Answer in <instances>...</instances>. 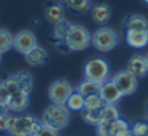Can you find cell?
<instances>
[{
	"label": "cell",
	"mask_w": 148,
	"mask_h": 136,
	"mask_svg": "<svg viewBox=\"0 0 148 136\" xmlns=\"http://www.w3.org/2000/svg\"><path fill=\"white\" fill-rule=\"evenodd\" d=\"M42 127V123L28 113L9 114L8 130L9 136H35Z\"/></svg>",
	"instance_id": "6da1fadb"
},
{
	"label": "cell",
	"mask_w": 148,
	"mask_h": 136,
	"mask_svg": "<svg viewBox=\"0 0 148 136\" xmlns=\"http://www.w3.org/2000/svg\"><path fill=\"white\" fill-rule=\"evenodd\" d=\"M44 126H48L55 130H62L70 124V110L65 104H54L51 103L41 116L39 120Z\"/></svg>",
	"instance_id": "7a4b0ae2"
},
{
	"label": "cell",
	"mask_w": 148,
	"mask_h": 136,
	"mask_svg": "<svg viewBox=\"0 0 148 136\" xmlns=\"http://www.w3.org/2000/svg\"><path fill=\"white\" fill-rule=\"evenodd\" d=\"M67 48L70 51H84L92 45V33L89 29L83 25H73L70 26V31L64 39Z\"/></svg>",
	"instance_id": "3957f363"
},
{
	"label": "cell",
	"mask_w": 148,
	"mask_h": 136,
	"mask_svg": "<svg viewBox=\"0 0 148 136\" xmlns=\"http://www.w3.org/2000/svg\"><path fill=\"white\" fill-rule=\"evenodd\" d=\"M84 78L87 80H93L96 83H105L109 80L110 75V65L108 64L106 59L103 58H90L86 64H84Z\"/></svg>",
	"instance_id": "277c9868"
},
{
	"label": "cell",
	"mask_w": 148,
	"mask_h": 136,
	"mask_svg": "<svg viewBox=\"0 0 148 136\" xmlns=\"http://www.w3.org/2000/svg\"><path fill=\"white\" fill-rule=\"evenodd\" d=\"M118 42H119L118 33L113 29L106 28V26L99 28L92 35V45L99 52H110L113 48H116Z\"/></svg>",
	"instance_id": "5b68a950"
},
{
	"label": "cell",
	"mask_w": 148,
	"mask_h": 136,
	"mask_svg": "<svg viewBox=\"0 0 148 136\" xmlns=\"http://www.w3.org/2000/svg\"><path fill=\"white\" fill-rule=\"evenodd\" d=\"M73 91L74 88L67 80H55L48 87V99L54 104H65Z\"/></svg>",
	"instance_id": "8992f818"
},
{
	"label": "cell",
	"mask_w": 148,
	"mask_h": 136,
	"mask_svg": "<svg viewBox=\"0 0 148 136\" xmlns=\"http://www.w3.org/2000/svg\"><path fill=\"white\" fill-rule=\"evenodd\" d=\"M110 80L118 86V88L122 91L123 96H132L136 91V88H138V78L134 77L126 70L118 71Z\"/></svg>",
	"instance_id": "52a82bcc"
},
{
	"label": "cell",
	"mask_w": 148,
	"mask_h": 136,
	"mask_svg": "<svg viewBox=\"0 0 148 136\" xmlns=\"http://www.w3.org/2000/svg\"><path fill=\"white\" fill-rule=\"evenodd\" d=\"M36 45H38V39L32 31L23 29V31H19L16 35H13V46L12 48L16 49L22 55L28 54Z\"/></svg>",
	"instance_id": "ba28073f"
},
{
	"label": "cell",
	"mask_w": 148,
	"mask_h": 136,
	"mask_svg": "<svg viewBox=\"0 0 148 136\" xmlns=\"http://www.w3.org/2000/svg\"><path fill=\"white\" fill-rule=\"evenodd\" d=\"M99 94H100V97L103 99L105 103H110V104H116V103H119L121 99L123 97L122 91L118 88V86H116L112 80H108V81L102 83Z\"/></svg>",
	"instance_id": "9c48e42d"
},
{
	"label": "cell",
	"mask_w": 148,
	"mask_h": 136,
	"mask_svg": "<svg viewBox=\"0 0 148 136\" xmlns=\"http://www.w3.org/2000/svg\"><path fill=\"white\" fill-rule=\"evenodd\" d=\"M126 71H129L138 80L144 78L148 74V65H147L145 56L144 55H134V56H131L128 59V64H126Z\"/></svg>",
	"instance_id": "30bf717a"
},
{
	"label": "cell",
	"mask_w": 148,
	"mask_h": 136,
	"mask_svg": "<svg viewBox=\"0 0 148 136\" xmlns=\"http://www.w3.org/2000/svg\"><path fill=\"white\" fill-rule=\"evenodd\" d=\"M25 59H26L28 65H31V67H42L48 61V52L45 48L36 45L28 54H25Z\"/></svg>",
	"instance_id": "8fae6325"
},
{
	"label": "cell",
	"mask_w": 148,
	"mask_h": 136,
	"mask_svg": "<svg viewBox=\"0 0 148 136\" xmlns=\"http://www.w3.org/2000/svg\"><path fill=\"white\" fill-rule=\"evenodd\" d=\"M125 39L131 48H145L148 45V32L144 31H135V29H126Z\"/></svg>",
	"instance_id": "7c38bea8"
},
{
	"label": "cell",
	"mask_w": 148,
	"mask_h": 136,
	"mask_svg": "<svg viewBox=\"0 0 148 136\" xmlns=\"http://www.w3.org/2000/svg\"><path fill=\"white\" fill-rule=\"evenodd\" d=\"M90 13H92V19L95 23L105 25L112 18V7L108 3H99L90 9Z\"/></svg>",
	"instance_id": "4fadbf2b"
},
{
	"label": "cell",
	"mask_w": 148,
	"mask_h": 136,
	"mask_svg": "<svg viewBox=\"0 0 148 136\" xmlns=\"http://www.w3.org/2000/svg\"><path fill=\"white\" fill-rule=\"evenodd\" d=\"M29 106V94L26 93H21L18 96L9 97L8 101V110L9 113H23Z\"/></svg>",
	"instance_id": "5bb4252c"
},
{
	"label": "cell",
	"mask_w": 148,
	"mask_h": 136,
	"mask_svg": "<svg viewBox=\"0 0 148 136\" xmlns=\"http://www.w3.org/2000/svg\"><path fill=\"white\" fill-rule=\"evenodd\" d=\"M44 18L47 22L49 23H57L62 19H65V10L62 7V5L60 3H52V5H48L45 9H44Z\"/></svg>",
	"instance_id": "9a60e30c"
},
{
	"label": "cell",
	"mask_w": 148,
	"mask_h": 136,
	"mask_svg": "<svg viewBox=\"0 0 148 136\" xmlns=\"http://www.w3.org/2000/svg\"><path fill=\"white\" fill-rule=\"evenodd\" d=\"M100 83H96V81H93V80H87V78H84L77 87H76V90L74 91H77V93H80L83 97H87V96H92V94H97L99 91H100Z\"/></svg>",
	"instance_id": "2e32d148"
},
{
	"label": "cell",
	"mask_w": 148,
	"mask_h": 136,
	"mask_svg": "<svg viewBox=\"0 0 148 136\" xmlns=\"http://www.w3.org/2000/svg\"><path fill=\"white\" fill-rule=\"evenodd\" d=\"M100 122L102 123H112L116 119L121 117V113L116 107V104H110V103H105V106L100 109Z\"/></svg>",
	"instance_id": "e0dca14e"
},
{
	"label": "cell",
	"mask_w": 148,
	"mask_h": 136,
	"mask_svg": "<svg viewBox=\"0 0 148 136\" xmlns=\"http://www.w3.org/2000/svg\"><path fill=\"white\" fill-rule=\"evenodd\" d=\"M125 26H126V29L148 32V19L141 15H131L125 19Z\"/></svg>",
	"instance_id": "ac0fdd59"
},
{
	"label": "cell",
	"mask_w": 148,
	"mask_h": 136,
	"mask_svg": "<svg viewBox=\"0 0 148 136\" xmlns=\"http://www.w3.org/2000/svg\"><path fill=\"white\" fill-rule=\"evenodd\" d=\"M0 83H2V86H3V88L6 90V93H8L9 97H13V96H18V94L23 93L22 88H21V84H19V81H18V78H16L15 74L6 77L3 81H0Z\"/></svg>",
	"instance_id": "d6986e66"
},
{
	"label": "cell",
	"mask_w": 148,
	"mask_h": 136,
	"mask_svg": "<svg viewBox=\"0 0 148 136\" xmlns=\"http://www.w3.org/2000/svg\"><path fill=\"white\" fill-rule=\"evenodd\" d=\"M110 130H112V136H132L131 126L128 124L126 120L121 117L110 123Z\"/></svg>",
	"instance_id": "ffe728a7"
},
{
	"label": "cell",
	"mask_w": 148,
	"mask_h": 136,
	"mask_svg": "<svg viewBox=\"0 0 148 136\" xmlns=\"http://www.w3.org/2000/svg\"><path fill=\"white\" fill-rule=\"evenodd\" d=\"M65 5L74 12L86 13L93 7V0H65Z\"/></svg>",
	"instance_id": "44dd1931"
},
{
	"label": "cell",
	"mask_w": 148,
	"mask_h": 136,
	"mask_svg": "<svg viewBox=\"0 0 148 136\" xmlns=\"http://www.w3.org/2000/svg\"><path fill=\"white\" fill-rule=\"evenodd\" d=\"M65 106L68 107L70 112H82L84 109V97L77 93V91H73L65 103Z\"/></svg>",
	"instance_id": "7402d4cb"
},
{
	"label": "cell",
	"mask_w": 148,
	"mask_h": 136,
	"mask_svg": "<svg viewBox=\"0 0 148 136\" xmlns=\"http://www.w3.org/2000/svg\"><path fill=\"white\" fill-rule=\"evenodd\" d=\"M15 75H16L19 84H21L22 91L26 93V94H31L32 93V88H34V78H32V75L28 71H21V73H18Z\"/></svg>",
	"instance_id": "603a6c76"
},
{
	"label": "cell",
	"mask_w": 148,
	"mask_h": 136,
	"mask_svg": "<svg viewBox=\"0 0 148 136\" xmlns=\"http://www.w3.org/2000/svg\"><path fill=\"white\" fill-rule=\"evenodd\" d=\"M70 26H71V23L68 20H65V19L54 23V38L58 42H64V39H65V36L70 31Z\"/></svg>",
	"instance_id": "cb8c5ba5"
},
{
	"label": "cell",
	"mask_w": 148,
	"mask_h": 136,
	"mask_svg": "<svg viewBox=\"0 0 148 136\" xmlns=\"http://www.w3.org/2000/svg\"><path fill=\"white\" fill-rule=\"evenodd\" d=\"M105 106L103 99L100 97V94H92L84 97V109L87 110H93V112H100V109Z\"/></svg>",
	"instance_id": "d4e9b609"
},
{
	"label": "cell",
	"mask_w": 148,
	"mask_h": 136,
	"mask_svg": "<svg viewBox=\"0 0 148 136\" xmlns=\"http://www.w3.org/2000/svg\"><path fill=\"white\" fill-rule=\"evenodd\" d=\"M12 46H13V35L8 29L0 28V54L3 55Z\"/></svg>",
	"instance_id": "484cf974"
},
{
	"label": "cell",
	"mask_w": 148,
	"mask_h": 136,
	"mask_svg": "<svg viewBox=\"0 0 148 136\" xmlns=\"http://www.w3.org/2000/svg\"><path fill=\"white\" fill-rule=\"evenodd\" d=\"M82 119L84 123L90 124V126H96L100 123V113L99 112H93V110H87L83 109L82 110Z\"/></svg>",
	"instance_id": "4316f807"
},
{
	"label": "cell",
	"mask_w": 148,
	"mask_h": 136,
	"mask_svg": "<svg viewBox=\"0 0 148 136\" xmlns=\"http://www.w3.org/2000/svg\"><path fill=\"white\" fill-rule=\"evenodd\" d=\"M132 136H148V124L145 122H136L132 127Z\"/></svg>",
	"instance_id": "83f0119b"
},
{
	"label": "cell",
	"mask_w": 148,
	"mask_h": 136,
	"mask_svg": "<svg viewBox=\"0 0 148 136\" xmlns=\"http://www.w3.org/2000/svg\"><path fill=\"white\" fill-rule=\"evenodd\" d=\"M96 127V136H112L110 130V123H99L95 126Z\"/></svg>",
	"instance_id": "f1b7e54d"
},
{
	"label": "cell",
	"mask_w": 148,
	"mask_h": 136,
	"mask_svg": "<svg viewBox=\"0 0 148 136\" xmlns=\"http://www.w3.org/2000/svg\"><path fill=\"white\" fill-rule=\"evenodd\" d=\"M8 101H9V96H8L6 90L3 88L2 83H0V113L2 112H9L8 110Z\"/></svg>",
	"instance_id": "f546056e"
},
{
	"label": "cell",
	"mask_w": 148,
	"mask_h": 136,
	"mask_svg": "<svg viewBox=\"0 0 148 136\" xmlns=\"http://www.w3.org/2000/svg\"><path fill=\"white\" fill-rule=\"evenodd\" d=\"M9 112H2L0 113V135L6 133L8 130V120H9Z\"/></svg>",
	"instance_id": "4dcf8cb0"
},
{
	"label": "cell",
	"mask_w": 148,
	"mask_h": 136,
	"mask_svg": "<svg viewBox=\"0 0 148 136\" xmlns=\"http://www.w3.org/2000/svg\"><path fill=\"white\" fill-rule=\"evenodd\" d=\"M35 136H60V132H58V130H55V129H51V127H48V126H44V124H42L41 130H39Z\"/></svg>",
	"instance_id": "1f68e13d"
},
{
	"label": "cell",
	"mask_w": 148,
	"mask_h": 136,
	"mask_svg": "<svg viewBox=\"0 0 148 136\" xmlns=\"http://www.w3.org/2000/svg\"><path fill=\"white\" fill-rule=\"evenodd\" d=\"M144 56H145V61H147V65H148V52H147V54H145Z\"/></svg>",
	"instance_id": "d6a6232c"
},
{
	"label": "cell",
	"mask_w": 148,
	"mask_h": 136,
	"mask_svg": "<svg viewBox=\"0 0 148 136\" xmlns=\"http://www.w3.org/2000/svg\"><path fill=\"white\" fill-rule=\"evenodd\" d=\"M0 64H2V54H0Z\"/></svg>",
	"instance_id": "836d02e7"
},
{
	"label": "cell",
	"mask_w": 148,
	"mask_h": 136,
	"mask_svg": "<svg viewBox=\"0 0 148 136\" xmlns=\"http://www.w3.org/2000/svg\"><path fill=\"white\" fill-rule=\"evenodd\" d=\"M144 2H145V3H147V5H148V0H144Z\"/></svg>",
	"instance_id": "e575fe53"
},
{
	"label": "cell",
	"mask_w": 148,
	"mask_h": 136,
	"mask_svg": "<svg viewBox=\"0 0 148 136\" xmlns=\"http://www.w3.org/2000/svg\"><path fill=\"white\" fill-rule=\"evenodd\" d=\"M147 114H148V106H147Z\"/></svg>",
	"instance_id": "d590c367"
},
{
	"label": "cell",
	"mask_w": 148,
	"mask_h": 136,
	"mask_svg": "<svg viewBox=\"0 0 148 136\" xmlns=\"http://www.w3.org/2000/svg\"><path fill=\"white\" fill-rule=\"evenodd\" d=\"M60 2H65V0H60Z\"/></svg>",
	"instance_id": "8d00e7d4"
},
{
	"label": "cell",
	"mask_w": 148,
	"mask_h": 136,
	"mask_svg": "<svg viewBox=\"0 0 148 136\" xmlns=\"http://www.w3.org/2000/svg\"><path fill=\"white\" fill-rule=\"evenodd\" d=\"M147 124H148V123H147Z\"/></svg>",
	"instance_id": "74e56055"
}]
</instances>
